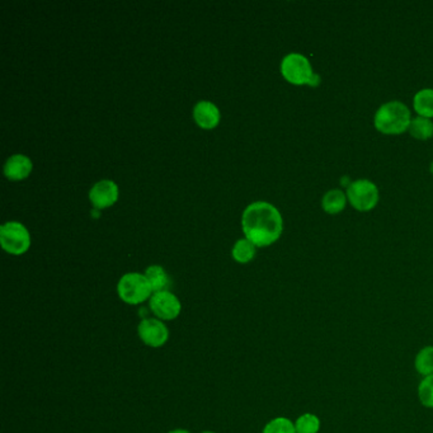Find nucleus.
Returning a JSON list of instances; mask_svg holds the SVG:
<instances>
[{
  "label": "nucleus",
  "mask_w": 433,
  "mask_h": 433,
  "mask_svg": "<svg viewBox=\"0 0 433 433\" xmlns=\"http://www.w3.org/2000/svg\"><path fill=\"white\" fill-rule=\"evenodd\" d=\"M118 197V188L112 181H101L92 187L89 192V198L92 204L97 209H105L115 204Z\"/></svg>",
  "instance_id": "nucleus-9"
},
{
  "label": "nucleus",
  "mask_w": 433,
  "mask_h": 433,
  "mask_svg": "<svg viewBox=\"0 0 433 433\" xmlns=\"http://www.w3.org/2000/svg\"><path fill=\"white\" fill-rule=\"evenodd\" d=\"M281 73L283 78L293 86H309L318 87L322 81L309 59L301 53H292L286 55L281 62Z\"/></svg>",
  "instance_id": "nucleus-3"
},
{
  "label": "nucleus",
  "mask_w": 433,
  "mask_h": 433,
  "mask_svg": "<svg viewBox=\"0 0 433 433\" xmlns=\"http://www.w3.org/2000/svg\"><path fill=\"white\" fill-rule=\"evenodd\" d=\"M263 433H296V428L289 418L278 417L265 425Z\"/></svg>",
  "instance_id": "nucleus-19"
},
{
  "label": "nucleus",
  "mask_w": 433,
  "mask_h": 433,
  "mask_svg": "<svg viewBox=\"0 0 433 433\" xmlns=\"http://www.w3.org/2000/svg\"><path fill=\"white\" fill-rule=\"evenodd\" d=\"M150 309L159 320H173L181 314V301L172 292H154L150 298Z\"/></svg>",
  "instance_id": "nucleus-7"
},
{
  "label": "nucleus",
  "mask_w": 433,
  "mask_h": 433,
  "mask_svg": "<svg viewBox=\"0 0 433 433\" xmlns=\"http://www.w3.org/2000/svg\"><path fill=\"white\" fill-rule=\"evenodd\" d=\"M413 108L417 115L425 118H433V89L418 90L413 97Z\"/></svg>",
  "instance_id": "nucleus-13"
},
{
  "label": "nucleus",
  "mask_w": 433,
  "mask_h": 433,
  "mask_svg": "<svg viewBox=\"0 0 433 433\" xmlns=\"http://www.w3.org/2000/svg\"><path fill=\"white\" fill-rule=\"evenodd\" d=\"M408 133L419 142H427L433 137V122L430 118L417 116L409 126Z\"/></svg>",
  "instance_id": "nucleus-14"
},
{
  "label": "nucleus",
  "mask_w": 433,
  "mask_h": 433,
  "mask_svg": "<svg viewBox=\"0 0 433 433\" xmlns=\"http://www.w3.org/2000/svg\"><path fill=\"white\" fill-rule=\"evenodd\" d=\"M168 433H189L187 430H174V431H170Z\"/></svg>",
  "instance_id": "nucleus-21"
},
{
  "label": "nucleus",
  "mask_w": 433,
  "mask_h": 433,
  "mask_svg": "<svg viewBox=\"0 0 433 433\" xmlns=\"http://www.w3.org/2000/svg\"><path fill=\"white\" fill-rule=\"evenodd\" d=\"M347 204H348L347 195L339 188L329 189L322 198V209L328 215H338L342 213Z\"/></svg>",
  "instance_id": "nucleus-12"
},
{
  "label": "nucleus",
  "mask_w": 433,
  "mask_h": 433,
  "mask_svg": "<svg viewBox=\"0 0 433 433\" xmlns=\"http://www.w3.org/2000/svg\"><path fill=\"white\" fill-rule=\"evenodd\" d=\"M409 107L400 101H390L381 105L373 116V126L384 135H402L407 133L412 122Z\"/></svg>",
  "instance_id": "nucleus-2"
},
{
  "label": "nucleus",
  "mask_w": 433,
  "mask_h": 433,
  "mask_svg": "<svg viewBox=\"0 0 433 433\" xmlns=\"http://www.w3.org/2000/svg\"><path fill=\"white\" fill-rule=\"evenodd\" d=\"M0 243L10 254L25 253L31 244L28 230L19 222L10 221L0 228Z\"/></svg>",
  "instance_id": "nucleus-6"
},
{
  "label": "nucleus",
  "mask_w": 433,
  "mask_h": 433,
  "mask_svg": "<svg viewBox=\"0 0 433 433\" xmlns=\"http://www.w3.org/2000/svg\"><path fill=\"white\" fill-rule=\"evenodd\" d=\"M241 225L248 240L256 247L271 246L283 234V216L268 202L249 205L243 213Z\"/></svg>",
  "instance_id": "nucleus-1"
},
{
  "label": "nucleus",
  "mask_w": 433,
  "mask_h": 433,
  "mask_svg": "<svg viewBox=\"0 0 433 433\" xmlns=\"http://www.w3.org/2000/svg\"><path fill=\"white\" fill-rule=\"evenodd\" d=\"M145 277L148 278V281L150 283L153 292L164 291L166 287L168 286V276L166 274V271L160 267V265H151L146 272Z\"/></svg>",
  "instance_id": "nucleus-15"
},
{
  "label": "nucleus",
  "mask_w": 433,
  "mask_h": 433,
  "mask_svg": "<svg viewBox=\"0 0 433 433\" xmlns=\"http://www.w3.org/2000/svg\"><path fill=\"white\" fill-rule=\"evenodd\" d=\"M296 433H318L320 430V419L315 415L305 413L295 422Z\"/></svg>",
  "instance_id": "nucleus-18"
},
{
  "label": "nucleus",
  "mask_w": 433,
  "mask_h": 433,
  "mask_svg": "<svg viewBox=\"0 0 433 433\" xmlns=\"http://www.w3.org/2000/svg\"><path fill=\"white\" fill-rule=\"evenodd\" d=\"M31 170H32V161L26 155H21V154L10 157L4 166L5 176L13 181H19V179L28 177Z\"/></svg>",
  "instance_id": "nucleus-11"
},
{
  "label": "nucleus",
  "mask_w": 433,
  "mask_h": 433,
  "mask_svg": "<svg viewBox=\"0 0 433 433\" xmlns=\"http://www.w3.org/2000/svg\"><path fill=\"white\" fill-rule=\"evenodd\" d=\"M194 116H195L196 122L204 129H213L219 124V120H220V112L218 107L207 101L198 102L196 105Z\"/></svg>",
  "instance_id": "nucleus-10"
},
{
  "label": "nucleus",
  "mask_w": 433,
  "mask_h": 433,
  "mask_svg": "<svg viewBox=\"0 0 433 433\" xmlns=\"http://www.w3.org/2000/svg\"><path fill=\"white\" fill-rule=\"evenodd\" d=\"M348 204L360 213H369L373 210L380 200L378 186L370 179L352 181L345 189Z\"/></svg>",
  "instance_id": "nucleus-4"
},
{
  "label": "nucleus",
  "mask_w": 433,
  "mask_h": 433,
  "mask_svg": "<svg viewBox=\"0 0 433 433\" xmlns=\"http://www.w3.org/2000/svg\"><path fill=\"white\" fill-rule=\"evenodd\" d=\"M256 254V246L248 240V239H240L233 248V257L240 263H247Z\"/></svg>",
  "instance_id": "nucleus-17"
},
{
  "label": "nucleus",
  "mask_w": 433,
  "mask_h": 433,
  "mask_svg": "<svg viewBox=\"0 0 433 433\" xmlns=\"http://www.w3.org/2000/svg\"><path fill=\"white\" fill-rule=\"evenodd\" d=\"M202 433H215V432H211V431H206V432H202Z\"/></svg>",
  "instance_id": "nucleus-23"
},
{
  "label": "nucleus",
  "mask_w": 433,
  "mask_h": 433,
  "mask_svg": "<svg viewBox=\"0 0 433 433\" xmlns=\"http://www.w3.org/2000/svg\"><path fill=\"white\" fill-rule=\"evenodd\" d=\"M137 333L142 342L153 348H158L167 343L168 328L159 319H144L137 328Z\"/></svg>",
  "instance_id": "nucleus-8"
},
{
  "label": "nucleus",
  "mask_w": 433,
  "mask_h": 433,
  "mask_svg": "<svg viewBox=\"0 0 433 433\" xmlns=\"http://www.w3.org/2000/svg\"><path fill=\"white\" fill-rule=\"evenodd\" d=\"M418 397L427 408H433V375L425 376L418 386Z\"/></svg>",
  "instance_id": "nucleus-20"
},
{
  "label": "nucleus",
  "mask_w": 433,
  "mask_h": 433,
  "mask_svg": "<svg viewBox=\"0 0 433 433\" xmlns=\"http://www.w3.org/2000/svg\"><path fill=\"white\" fill-rule=\"evenodd\" d=\"M117 291L121 300L130 305L142 304L153 296L150 283L145 274H127L122 276L117 286Z\"/></svg>",
  "instance_id": "nucleus-5"
},
{
  "label": "nucleus",
  "mask_w": 433,
  "mask_h": 433,
  "mask_svg": "<svg viewBox=\"0 0 433 433\" xmlns=\"http://www.w3.org/2000/svg\"><path fill=\"white\" fill-rule=\"evenodd\" d=\"M430 172H431V174L433 176V161L431 163V166H430Z\"/></svg>",
  "instance_id": "nucleus-22"
},
{
  "label": "nucleus",
  "mask_w": 433,
  "mask_h": 433,
  "mask_svg": "<svg viewBox=\"0 0 433 433\" xmlns=\"http://www.w3.org/2000/svg\"><path fill=\"white\" fill-rule=\"evenodd\" d=\"M415 366L418 373L423 376L433 375V345L422 348L417 354Z\"/></svg>",
  "instance_id": "nucleus-16"
}]
</instances>
